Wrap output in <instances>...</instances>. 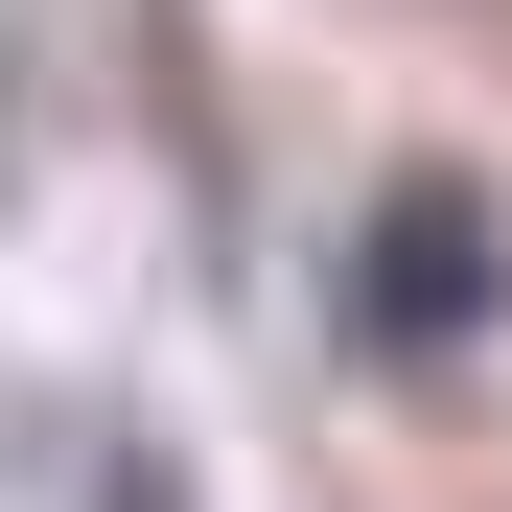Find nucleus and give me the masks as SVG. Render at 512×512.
Returning <instances> with one entry per match:
<instances>
[{"label":"nucleus","mask_w":512,"mask_h":512,"mask_svg":"<svg viewBox=\"0 0 512 512\" xmlns=\"http://www.w3.org/2000/svg\"><path fill=\"white\" fill-rule=\"evenodd\" d=\"M466 303H489V233L419 187V210L373 233V350H466Z\"/></svg>","instance_id":"f257e3e1"}]
</instances>
